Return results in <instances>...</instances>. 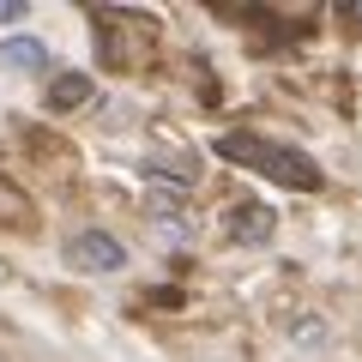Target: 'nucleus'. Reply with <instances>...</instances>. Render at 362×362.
I'll list each match as a JSON object with an SVG mask.
<instances>
[{
  "mask_svg": "<svg viewBox=\"0 0 362 362\" xmlns=\"http://www.w3.org/2000/svg\"><path fill=\"white\" fill-rule=\"evenodd\" d=\"M218 151L230 157V163L254 169V175L278 181V187H320V163H314L308 151H296V145H284V139H266V133H223Z\"/></svg>",
  "mask_w": 362,
  "mask_h": 362,
  "instance_id": "f257e3e1",
  "label": "nucleus"
},
{
  "mask_svg": "<svg viewBox=\"0 0 362 362\" xmlns=\"http://www.w3.org/2000/svg\"><path fill=\"white\" fill-rule=\"evenodd\" d=\"M356 18H362V6H356Z\"/></svg>",
  "mask_w": 362,
  "mask_h": 362,
  "instance_id": "0eeeda50",
  "label": "nucleus"
},
{
  "mask_svg": "<svg viewBox=\"0 0 362 362\" xmlns=\"http://www.w3.org/2000/svg\"><path fill=\"white\" fill-rule=\"evenodd\" d=\"M90 73H54L49 78V109H85L90 103Z\"/></svg>",
  "mask_w": 362,
  "mask_h": 362,
  "instance_id": "39448f33",
  "label": "nucleus"
},
{
  "mask_svg": "<svg viewBox=\"0 0 362 362\" xmlns=\"http://www.w3.org/2000/svg\"><path fill=\"white\" fill-rule=\"evenodd\" d=\"M272 230H278V211L259 206V199H242V206L223 211V235H230V247H266Z\"/></svg>",
  "mask_w": 362,
  "mask_h": 362,
  "instance_id": "7ed1b4c3",
  "label": "nucleus"
},
{
  "mask_svg": "<svg viewBox=\"0 0 362 362\" xmlns=\"http://www.w3.org/2000/svg\"><path fill=\"white\" fill-rule=\"evenodd\" d=\"M13 18H25V0H0V25H13Z\"/></svg>",
  "mask_w": 362,
  "mask_h": 362,
  "instance_id": "423d86ee",
  "label": "nucleus"
},
{
  "mask_svg": "<svg viewBox=\"0 0 362 362\" xmlns=\"http://www.w3.org/2000/svg\"><path fill=\"white\" fill-rule=\"evenodd\" d=\"M0 66H13V73H42L49 66V49L37 37H6L0 42Z\"/></svg>",
  "mask_w": 362,
  "mask_h": 362,
  "instance_id": "20e7f679",
  "label": "nucleus"
},
{
  "mask_svg": "<svg viewBox=\"0 0 362 362\" xmlns=\"http://www.w3.org/2000/svg\"><path fill=\"white\" fill-rule=\"evenodd\" d=\"M66 266H78V272H121L127 266V247H121L109 230H78L73 242H66Z\"/></svg>",
  "mask_w": 362,
  "mask_h": 362,
  "instance_id": "f03ea898",
  "label": "nucleus"
}]
</instances>
